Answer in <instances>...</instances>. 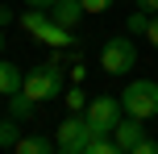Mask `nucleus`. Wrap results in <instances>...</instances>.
<instances>
[{
    "instance_id": "obj_13",
    "label": "nucleus",
    "mask_w": 158,
    "mask_h": 154,
    "mask_svg": "<svg viewBox=\"0 0 158 154\" xmlns=\"http://www.w3.org/2000/svg\"><path fill=\"white\" fill-rule=\"evenodd\" d=\"M33 108H38V100H29L25 92H13V96H8V113H13L17 121H29Z\"/></svg>"
},
{
    "instance_id": "obj_2",
    "label": "nucleus",
    "mask_w": 158,
    "mask_h": 154,
    "mask_svg": "<svg viewBox=\"0 0 158 154\" xmlns=\"http://www.w3.org/2000/svg\"><path fill=\"white\" fill-rule=\"evenodd\" d=\"M100 67L108 75H129L137 67V46H133V33H112L108 42L100 46Z\"/></svg>"
},
{
    "instance_id": "obj_18",
    "label": "nucleus",
    "mask_w": 158,
    "mask_h": 154,
    "mask_svg": "<svg viewBox=\"0 0 158 154\" xmlns=\"http://www.w3.org/2000/svg\"><path fill=\"white\" fill-rule=\"evenodd\" d=\"M83 4V13H104V8H112V0H79Z\"/></svg>"
},
{
    "instance_id": "obj_10",
    "label": "nucleus",
    "mask_w": 158,
    "mask_h": 154,
    "mask_svg": "<svg viewBox=\"0 0 158 154\" xmlns=\"http://www.w3.org/2000/svg\"><path fill=\"white\" fill-rule=\"evenodd\" d=\"M38 42H46V46H75V29H63V25L50 17V25L38 33Z\"/></svg>"
},
{
    "instance_id": "obj_14",
    "label": "nucleus",
    "mask_w": 158,
    "mask_h": 154,
    "mask_svg": "<svg viewBox=\"0 0 158 154\" xmlns=\"http://www.w3.org/2000/svg\"><path fill=\"white\" fill-rule=\"evenodd\" d=\"M146 21H150V13L133 8V13L125 17V33H133V38H146Z\"/></svg>"
},
{
    "instance_id": "obj_5",
    "label": "nucleus",
    "mask_w": 158,
    "mask_h": 154,
    "mask_svg": "<svg viewBox=\"0 0 158 154\" xmlns=\"http://www.w3.org/2000/svg\"><path fill=\"white\" fill-rule=\"evenodd\" d=\"M87 138H92V129H87L83 113H67L63 121H58L54 146L63 150V154H83V150H87Z\"/></svg>"
},
{
    "instance_id": "obj_19",
    "label": "nucleus",
    "mask_w": 158,
    "mask_h": 154,
    "mask_svg": "<svg viewBox=\"0 0 158 154\" xmlns=\"http://www.w3.org/2000/svg\"><path fill=\"white\" fill-rule=\"evenodd\" d=\"M137 8H142V13H158V0H133Z\"/></svg>"
},
{
    "instance_id": "obj_4",
    "label": "nucleus",
    "mask_w": 158,
    "mask_h": 154,
    "mask_svg": "<svg viewBox=\"0 0 158 154\" xmlns=\"http://www.w3.org/2000/svg\"><path fill=\"white\" fill-rule=\"evenodd\" d=\"M121 117H125L121 96H96V100H87V108H83V121H87L92 133H112V125H117Z\"/></svg>"
},
{
    "instance_id": "obj_15",
    "label": "nucleus",
    "mask_w": 158,
    "mask_h": 154,
    "mask_svg": "<svg viewBox=\"0 0 158 154\" xmlns=\"http://www.w3.org/2000/svg\"><path fill=\"white\" fill-rule=\"evenodd\" d=\"M63 100H67V113H83L87 108V96H83V88H63Z\"/></svg>"
},
{
    "instance_id": "obj_8",
    "label": "nucleus",
    "mask_w": 158,
    "mask_h": 154,
    "mask_svg": "<svg viewBox=\"0 0 158 154\" xmlns=\"http://www.w3.org/2000/svg\"><path fill=\"white\" fill-rule=\"evenodd\" d=\"M21 83H25V71L17 63H8V58H0V96H13V92H21Z\"/></svg>"
},
{
    "instance_id": "obj_9",
    "label": "nucleus",
    "mask_w": 158,
    "mask_h": 154,
    "mask_svg": "<svg viewBox=\"0 0 158 154\" xmlns=\"http://www.w3.org/2000/svg\"><path fill=\"white\" fill-rule=\"evenodd\" d=\"M13 150H17V154H50V150H58V146H54V138H38V133H21Z\"/></svg>"
},
{
    "instance_id": "obj_16",
    "label": "nucleus",
    "mask_w": 158,
    "mask_h": 154,
    "mask_svg": "<svg viewBox=\"0 0 158 154\" xmlns=\"http://www.w3.org/2000/svg\"><path fill=\"white\" fill-rule=\"evenodd\" d=\"M154 150H158V142H154V138H146V133L137 138V146H133V154H154Z\"/></svg>"
},
{
    "instance_id": "obj_17",
    "label": "nucleus",
    "mask_w": 158,
    "mask_h": 154,
    "mask_svg": "<svg viewBox=\"0 0 158 154\" xmlns=\"http://www.w3.org/2000/svg\"><path fill=\"white\" fill-rule=\"evenodd\" d=\"M146 38H150V46L158 50V13H150V21H146Z\"/></svg>"
},
{
    "instance_id": "obj_6",
    "label": "nucleus",
    "mask_w": 158,
    "mask_h": 154,
    "mask_svg": "<svg viewBox=\"0 0 158 154\" xmlns=\"http://www.w3.org/2000/svg\"><path fill=\"white\" fill-rule=\"evenodd\" d=\"M142 133H146V121H137V117H121V121L112 125V142H117L121 154H133V146H137Z\"/></svg>"
},
{
    "instance_id": "obj_7",
    "label": "nucleus",
    "mask_w": 158,
    "mask_h": 154,
    "mask_svg": "<svg viewBox=\"0 0 158 154\" xmlns=\"http://www.w3.org/2000/svg\"><path fill=\"white\" fill-rule=\"evenodd\" d=\"M50 17H54V21L63 25V29H75V25L83 21V4H79V0H54Z\"/></svg>"
},
{
    "instance_id": "obj_21",
    "label": "nucleus",
    "mask_w": 158,
    "mask_h": 154,
    "mask_svg": "<svg viewBox=\"0 0 158 154\" xmlns=\"http://www.w3.org/2000/svg\"><path fill=\"white\" fill-rule=\"evenodd\" d=\"M0 25H13V13H8L4 4H0Z\"/></svg>"
},
{
    "instance_id": "obj_1",
    "label": "nucleus",
    "mask_w": 158,
    "mask_h": 154,
    "mask_svg": "<svg viewBox=\"0 0 158 154\" xmlns=\"http://www.w3.org/2000/svg\"><path fill=\"white\" fill-rule=\"evenodd\" d=\"M63 88H67V67H63V58H42L33 71H25V83H21V92H25L29 100H38V104L58 100Z\"/></svg>"
},
{
    "instance_id": "obj_3",
    "label": "nucleus",
    "mask_w": 158,
    "mask_h": 154,
    "mask_svg": "<svg viewBox=\"0 0 158 154\" xmlns=\"http://www.w3.org/2000/svg\"><path fill=\"white\" fill-rule=\"evenodd\" d=\"M121 108H125V117H137V121L158 117V83L154 79H133L121 92Z\"/></svg>"
},
{
    "instance_id": "obj_11",
    "label": "nucleus",
    "mask_w": 158,
    "mask_h": 154,
    "mask_svg": "<svg viewBox=\"0 0 158 154\" xmlns=\"http://www.w3.org/2000/svg\"><path fill=\"white\" fill-rule=\"evenodd\" d=\"M46 25H50V13H46V8H29V13H21V29L29 33V38H38Z\"/></svg>"
},
{
    "instance_id": "obj_20",
    "label": "nucleus",
    "mask_w": 158,
    "mask_h": 154,
    "mask_svg": "<svg viewBox=\"0 0 158 154\" xmlns=\"http://www.w3.org/2000/svg\"><path fill=\"white\" fill-rule=\"evenodd\" d=\"M25 4H29V8H46V13H50V8H54V0H25Z\"/></svg>"
},
{
    "instance_id": "obj_22",
    "label": "nucleus",
    "mask_w": 158,
    "mask_h": 154,
    "mask_svg": "<svg viewBox=\"0 0 158 154\" xmlns=\"http://www.w3.org/2000/svg\"><path fill=\"white\" fill-rule=\"evenodd\" d=\"M0 54H4V25H0Z\"/></svg>"
},
{
    "instance_id": "obj_12",
    "label": "nucleus",
    "mask_w": 158,
    "mask_h": 154,
    "mask_svg": "<svg viewBox=\"0 0 158 154\" xmlns=\"http://www.w3.org/2000/svg\"><path fill=\"white\" fill-rule=\"evenodd\" d=\"M17 138H21V121H17L13 113L0 117V150H13V146H17Z\"/></svg>"
}]
</instances>
